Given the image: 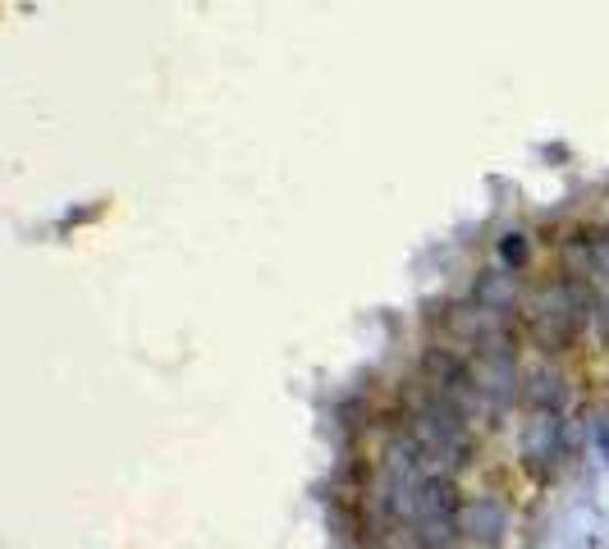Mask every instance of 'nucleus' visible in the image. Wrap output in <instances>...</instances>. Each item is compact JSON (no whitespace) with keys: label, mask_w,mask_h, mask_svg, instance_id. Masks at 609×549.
I'll return each mask as SVG.
<instances>
[{"label":"nucleus","mask_w":609,"mask_h":549,"mask_svg":"<svg viewBox=\"0 0 609 549\" xmlns=\"http://www.w3.org/2000/svg\"><path fill=\"white\" fill-rule=\"evenodd\" d=\"M408 435L417 440L421 458H426V467L431 472H459L468 467V458H472V435H468V417L445 403L440 394L426 385V394L408 408Z\"/></svg>","instance_id":"nucleus-1"},{"label":"nucleus","mask_w":609,"mask_h":549,"mask_svg":"<svg viewBox=\"0 0 609 549\" xmlns=\"http://www.w3.org/2000/svg\"><path fill=\"white\" fill-rule=\"evenodd\" d=\"M591 293L583 289V280H559L551 289H541L527 298L523 308V321H527V334L545 348V353H564L577 330L591 321Z\"/></svg>","instance_id":"nucleus-2"},{"label":"nucleus","mask_w":609,"mask_h":549,"mask_svg":"<svg viewBox=\"0 0 609 549\" xmlns=\"http://www.w3.org/2000/svg\"><path fill=\"white\" fill-rule=\"evenodd\" d=\"M445 330L453 344H463L472 353H513L517 348V325L509 312L481 308V302H459L445 308Z\"/></svg>","instance_id":"nucleus-3"},{"label":"nucleus","mask_w":609,"mask_h":549,"mask_svg":"<svg viewBox=\"0 0 609 549\" xmlns=\"http://www.w3.org/2000/svg\"><path fill=\"white\" fill-rule=\"evenodd\" d=\"M472 385L481 394L485 412H500L513 399H523V376H517L513 353H477L472 357Z\"/></svg>","instance_id":"nucleus-4"},{"label":"nucleus","mask_w":609,"mask_h":549,"mask_svg":"<svg viewBox=\"0 0 609 549\" xmlns=\"http://www.w3.org/2000/svg\"><path fill=\"white\" fill-rule=\"evenodd\" d=\"M564 453V421L559 412H532V421L523 426V463L536 476H551Z\"/></svg>","instance_id":"nucleus-5"},{"label":"nucleus","mask_w":609,"mask_h":549,"mask_svg":"<svg viewBox=\"0 0 609 549\" xmlns=\"http://www.w3.org/2000/svg\"><path fill=\"white\" fill-rule=\"evenodd\" d=\"M459 531L468 540H481V545H500L504 531H509V508L495 504V499H472L459 513Z\"/></svg>","instance_id":"nucleus-6"},{"label":"nucleus","mask_w":609,"mask_h":549,"mask_svg":"<svg viewBox=\"0 0 609 549\" xmlns=\"http://www.w3.org/2000/svg\"><path fill=\"white\" fill-rule=\"evenodd\" d=\"M564 399H568V385H564V376L559 372H532L527 380H523V403L532 408V412H559L564 408Z\"/></svg>","instance_id":"nucleus-7"},{"label":"nucleus","mask_w":609,"mask_h":549,"mask_svg":"<svg viewBox=\"0 0 609 549\" xmlns=\"http://www.w3.org/2000/svg\"><path fill=\"white\" fill-rule=\"evenodd\" d=\"M472 302H481V308H495V312H513V308H517V289H513L509 274H500V270H485L481 280H477Z\"/></svg>","instance_id":"nucleus-8"},{"label":"nucleus","mask_w":609,"mask_h":549,"mask_svg":"<svg viewBox=\"0 0 609 549\" xmlns=\"http://www.w3.org/2000/svg\"><path fill=\"white\" fill-rule=\"evenodd\" d=\"M500 257H504L509 266H523V261H527V238H523V234H504V238H500Z\"/></svg>","instance_id":"nucleus-9"}]
</instances>
